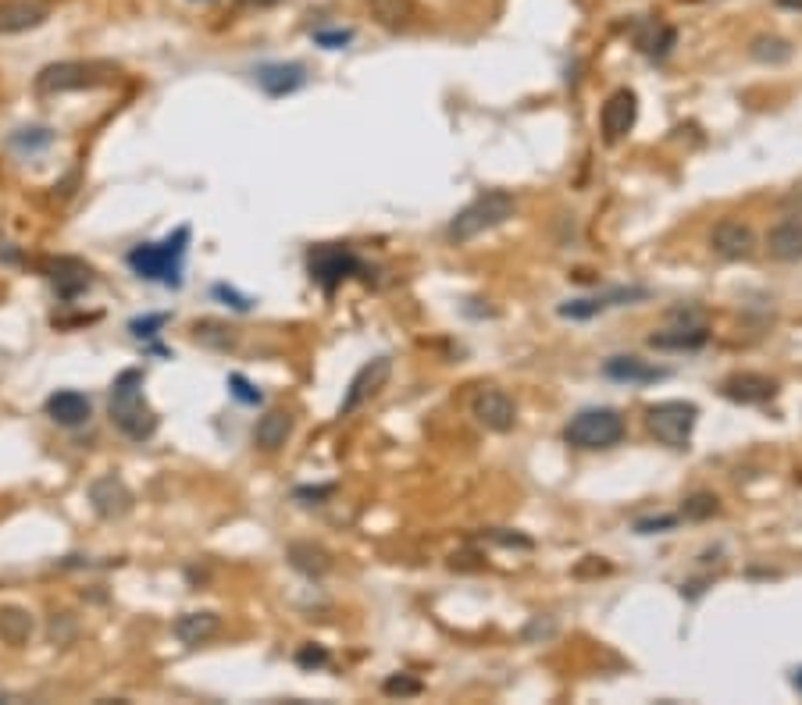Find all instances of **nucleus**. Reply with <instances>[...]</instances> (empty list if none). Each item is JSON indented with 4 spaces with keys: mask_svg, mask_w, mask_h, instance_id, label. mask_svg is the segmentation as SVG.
Segmentation results:
<instances>
[{
    "mask_svg": "<svg viewBox=\"0 0 802 705\" xmlns=\"http://www.w3.org/2000/svg\"><path fill=\"white\" fill-rule=\"evenodd\" d=\"M382 691L389 698H414L425 691V684H421L418 677H407V673H393V677H385Z\"/></svg>",
    "mask_w": 802,
    "mask_h": 705,
    "instance_id": "obj_31",
    "label": "nucleus"
},
{
    "mask_svg": "<svg viewBox=\"0 0 802 705\" xmlns=\"http://www.w3.org/2000/svg\"><path fill=\"white\" fill-rule=\"evenodd\" d=\"M635 47L649 57V61H667L671 50L678 47V29L674 25H663V22H642L639 33H635Z\"/></svg>",
    "mask_w": 802,
    "mask_h": 705,
    "instance_id": "obj_23",
    "label": "nucleus"
},
{
    "mask_svg": "<svg viewBox=\"0 0 802 705\" xmlns=\"http://www.w3.org/2000/svg\"><path fill=\"white\" fill-rule=\"evenodd\" d=\"M296 663L303 670H321V666H328V649L325 645H300L296 649Z\"/></svg>",
    "mask_w": 802,
    "mask_h": 705,
    "instance_id": "obj_35",
    "label": "nucleus"
},
{
    "mask_svg": "<svg viewBox=\"0 0 802 705\" xmlns=\"http://www.w3.org/2000/svg\"><path fill=\"white\" fill-rule=\"evenodd\" d=\"M204 4H207V0H204Z\"/></svg>",
    "mask_w": 802,
    "mask_h": 705,
    "instance_id": "obj_45",
    "label": "nucleus"
},
{
    "mask_svg": "<svg viewBox=\"0 0 802 705\" xmlns=\"http://www.w3.org/2000/svg\"><path fill=\"white\" fill-rule=\"evenodd\" d=\"M696 424H699V406L688 403V399H663V403H653L646 410V428L653 431V438L660 446L674 449V453L688 449Z\"/></svg>",
    "mask_w": 802,
    "mask_h": 705,
    "instance_id": "obj_6",
    "label": "nucleus"
},
{
    "mask_svg": "<svg viewBox=\"0 0 802 705\" xmlns=\"http://www.w3.org/2000/svg\"><path fill=\"white\" fill-rule=\"evenodd\" d=\"M710 342V328L706 325H681L674 321L671 328H663V332L649 335V346L663 349V353H696Z\"/></svg>",
    "mask_w": 802,
    "mask_h": 705,
    "instance_id": "obj_19",
    "label": "nucleus"
},
{
    "mask_svg": "<svg viewBox=\"0 0 802 705\" xmlns=\"http://www.w3.org/2000/svg\"><path fill=\"white\" fill-rule=\"evenodd\" d=\"M649 300L646 285H614V289L592 292V296H574V300H564L557 307V314L564 321H592V317L606 314L614 307H631V303Z\"/></svg>",
    "mask_w": 802,
    "mask_h": 705,
    "instance_id": "obj_7",
    "label": "nucleus"
},
{
    "mask_svg": "<svg viewBox=\"0 0 802 705\" xmlns=\"http://www.w3.org/2000/svg\"><path fill=\"white\" fill-rule=\"evenodd\" d=\"M603 374L610 381H617V385H653V381L671 378L667 367H656L642 357H631V353L628 357H610L603 364Z\"/></svg>",
    "mask_w": 802,
    "mask_h": 705,
    "instance_id": "obj_18",
    "label": "nucleus"
},
{
    "mask_svg": "<svg viewBox=\"0 0 802 705\" xmlns=\"http://www.w3.org/2000/svg\"><path fill=\"white\" fill-rule=\"evenodd\" d=\"M229 385H232V396H236L239 403H246V406L261 403V389H254V385H250L243 374H229Z\"/></svg>",
    "mask_w": 802,
    "mask_h": 705,
    "instance_id": "obj_37",
    "label": "nucleus"
},
{
    "mask_svg": "<svg viewBox=\"0 0 802 705\" xmlns=\"http://www.w3.org/2000/svg\"><path fill=\"white\" fill-rule=\"evenodd\" d=\"M257 86L268 97H289L307 86V68L300 61H271V65L257 68Z\"/></svg>",
    "mask_w": 802,
    "mask_h": 705,
    "instance_id": "obj_17",
    "label": "nucleus"
},
{
    "mask_svg": "<svg viewBox=\"0 0 802 705\" xmlns=\"http://www.w3.org/2000/svg\"><path fill=\"white\" fill-rule=\"evenodd\" d=\"M482 538L492 545H503V549H535L532 538L517 535V531H507V527H489V531H482Z\"/></svg>",
    "mask_w": 802,
    "mask_h": 705,
    "instance_id": "obj_33",
    "label": "nucleus"
},
{
    "mask_svg": "<svg viewBox=\"0 0 802 705\" xmlns=\"http://www.w3.org/2000/svg\"><path fill=\"white\" fill-rule=\"evenodd\" d=\"M749 57L760 65H785V61H792V43L781 40V36H756L749 43Z\"/></svg>",
    "mask_w": 802,
    "mask_h": 705,
    "instance_id": "obj_28",
    "label": "nucleus"
},
{
    "mask_svg": "<svg viewBox=\"0 0 802 705\" xmlns=\"http://www.w3.org/2000/svg\"><path fill=\"white\" fill-rule=\"evenodd\" d=\"M79 634V627H75V616L72 613H54L47 624V638L50 645H68V641Z\"/></svg>",
    "mask_w": 802,
    "mask_h": 705,
    "instance_id": "obj_32",
    "label": "nucleus"
},
{
    "mask_svg": "<svg viewBox=\"0 0 802 705\" xmlns=\"http://www.w3.org/2000/svg\"><path fill=\"white\" fill-rule=\"evenodd\" d=\"M186 243H189V228H175L164 243H143L136 250H129V268L136 271L147 282L161 285H182V260H186Z\"/></svg>",
    "mask_w": 802,
    "mask_h": 705,
    "instance_id": "obj_4",
    "label": "nucleus"
},
{
    "mask_svg": "<svg viewBox=\"0 0 802 705\" xmlns=\"http://www.w3.org/2000/svg\"><path fill=\"white\" fill-rule=\"evenodd\" d=\"M763 250H767L770 260L778 264H799L802 260V218L788 214L778 225L770 228L767 239H763Z\"/></svg>",
    "mask_w": 802,
    "mask_h": 705,
    "instance_id": "obj_16",
    "label": "nucleus"
},
{
    "mask_svg": "<svg viewBox=\"0 0 802 705\" xmlns=\"http://www.w3.org/2000/svg\"><path fill=\"white\" fill-rule=\"evenodd\" d=\"M4 698H8V691H0V702H4Z\"/></svg>",
    "mask_w": 802,
    "mask_h": 705,
    "instance_id": "obj_44",
    "label": "nucleus"
},
{
    "mask_svg": "<svg viewBox=\"0 0 802 705\" xmlns=\"http://www.w3.org/2000/svg\"><path fill=\"white\" fill-rule=\"evenodd\" d=\"M40 271L50 278V282L58 285V292L65 296V300H72V296H79V292L90 289L93 282V271L90 264H82V260L75 257H50L40 264Z\"/></svg>",
    "mask_w": 802,
    "mask_h": 705,
    "instance_id": "obj_15",
    "label": "nucleus"
},
{
    "mask_svg": "<svg viewBox=\"0 0 802 705\" xmlns=\"http://www.w3.org/2000/svg\"><path fill=\"white\" fill-rule=\"evenodd\" d=\"M710 246H713V253L724 260H749L756 253V235H753V228L742 225V221L724 218L713 225Z\"/></svg>",
    "mask_w": 802,
    "mask_h": 705,
    "instance_id": "obj_14",
    "label": "nucleus"
},
{
    "mask_svg": "<svg viewBox=\"0 0 802 705\" xmlns=\"http://www.w3.org/2000/svg\"><path fill=\"white\" fill-rule=\"evenodd\" d=\"M118 79V65L111 61H58V65L40 68L36 75V93L40 97H58V93H79L97 90Z\"/></svg>",
    "mask_w": 802,
    "mask_h": 705,
    "instance_id": "obj_5",
    "label": "nucleus"
},
{
    "mask_svg": "<svg viewBox=\"0 0 802 705\" xmlns=\"http://www.w3.org/2000/svg\"><path fill=\"white\" fill-rule=\"evenodd\" d=\"M289 435H293V414L289 410H268L254 428V442L264 453H279L289 442Z\"/></svg>",
    "mask_w": 802,
    "mask_h": 705,
    "instance_id": "obj_25",
    "label": "nucleus"
},
{
    "mask_svg": "<svg viewBox=\"0 0 802 705\" xmlns=\"http://www.w3.org/2000/svg\"><path fill=\"white\" fill-rule=\"evenodd\" d=\"M93 414V403L90 396H82L75 389H61L47 399V417L61 428H82V424L90 421Z\"/></svg>",
    "mask_w": 802,
    "mask_h": 705,
    "instance_id": "obj_20",
    "label": "nucleus"
},
{
    "mask_svg": "<svg viewBox=\"0 0 802 705\" xmlns=\"http://www.w3.org/2000/svg\"><path fill=\"white\" fill-rule=\"evenodd\" d=\"M471 417L482 424L485 431H496V435H507L517 424V403L496 385H485L471 396Z\"/></svg>",
    "mask_w": 802,
    "mask_h": 705,
    "instance_id": "obj_11",
    "label": "nucleus"
},
{
    "mask_svg": "<svg viewBox=\"0 0 802 705\" xmlns=\"http://www.w3.org/2000/svg\"><path fill=\"white\" fill-rule=\"evenodd\" d=\"M286 560L296 574L311 577V581H321V577L332 570V552L321 549V545H314V542H293L286 549Z\"/></svg>",
    "mask_w": 802,
    "mask_h": 705,
    "instance_id": "obj_24",
    "label": "nucleus"
},
{
    "mask_svg": "<svg viewBox=\"0 0 802 705\" xmlns=\"http://www.w3.org/2000/svg\"><path fill=\"white\" fill-rule=\"evenodd\" d=\"M717 513H721V499H717V495H713V492H692L685 503H681L678 517L692 520V524H703V520H713Z\"/></svg>",
    "mask_w": 802,
    "mask_h": 705,
    "instance_id": "obj_29",
    "label": "nucleus"
},
{
    "mask_svg": "<svg viewBox=\"0 0 802 705\" xmlns=\"http://www.w3.org/2000/svg\"><path fill=\"white\" fill-rule=\"evenodd\" d=\"M86 495H90V506H93V513H97L100 520L129 517L132 503H136L132 488L125 485L118 474H100V478H93L90 488H86Z\"/></svg>",
    "mask_w": 802,
    "mask_h": 705,
    "instance_id": "obj_12",
    "label": "nucleus"
},
{
    "mask_svg": "<svg viewBox=\"0 0 802 705\" xmlns=\"http://www.w3.org/2000/svg\"><path fill=\"white\" fill-rule=\"evenodd\" d=\"M164 325H168V314H147V317H136L129 325V332L140 335V339H154L157 328H164Z\"/></svg>",
    "mask_w": 802,
    "mask_h": 705,
    "instance_id": "obj_36",
    "label": "nucleus"
},
{
    "mask_svg": "<svg viewBox=\"0 0 802 705\" xmlns=\"http://www.w3.org/2000/svg\"><path fill=\"white\" fill-rule=\"evenodd\" d=\"M678 513H660V517H639L635 520V535H667L678 527Z\"/></svg>",
    "mask_w": 802,
    "mask_h": 705,
    "instance_id": "obj_34",
    "label": "nucleus"
},
{
    "mask_svg": "<svg viewBox=\"0 0 802 705\" xmlns=\"http://www.w3.org/2000/svg\"><path fill=\"white\" fill-rule=\"evenodd\" d=\"M788 681H792V688L802 695V666H795V670H792V677H788Z\"/></svg>",
    "mask_w": 802,
    "mask_h": 705,
    "instance_id": "obj_43",
    "label": "nucleus"
},
{
    "mask_svg": "<svg viewBox=\"0 0 802 705\" xmlns=\"http://www.w3.org/2000/svg\"><path fill=\"white\" fill-rule=\"evenodd\" d=\"M307 264H311V278L325 292L336 289L343 278L361 275V271H364L361 257H353L346 246H314L311 257H307Z\"/></svg>",
    "mask_w": 802,
    "mask_h": 705,
    "instance_id": "obj_9",
    "label": "nucleus"
},
{
    "mask_svg": "<svg viewBox=\"0 0 802 705\" xmlns=\"http://www.w3.org/2000/svg\"><path fill=\"white\" fill-rule=\"evenodd\" d=\"M143 381L147 378H143L140 367H129V371L118 374L115 385H111V396H107L111 424L132 442H147L157 431V414L143 396Z\"/></svg>",
    "mask_w": 802,
    "mask_h": 705,
    "instance_id": "obj_1",
    "label": "nucleus"
},
{
    "mask_svg": "<svg viewBox=\"0 0 802 705\" xmlns=\"http://www.w3.org/2000/svg\"><path fill=\"white\" fill-rule=\"evenodd\" d=\"M389 378H393V357H375V360H368V364L357 367V374H353L350 385H346L343 403H339V417L357 414L364 403H371V399L385 389V381Z\"/></svg>",
    "mask_w": 802,
    "mask_h": 705,
    "instance_id": "obj_8",
    "label": "nucleus"
},
{
    "mask_svg": "<svg viewBox=\"0 0 802 705\" xmlns=\"http://www.w3.org/2000/svg\"><path fill=\"white\" fill-rule=\"evenodd\" d=\"M628 435V424L610 406H585L571 421L564 424V442L582 453H599V449H614Z\"/></svg>",
    "mask_w": 802,
    "mask_h": 705,
    "instance_id": "obj_3",
    "label": "nucleus"
},
{
    "mask_svg": "<svg viewBox=\"0 0 802 705\" xmlns=\"http://www.w3.org/2000/svg\"><path fill=\"white\" fill-rule=\"evenodd\" d=\"M214 296H218V300H229L236 310H250V303H254V300H246V296H239L236 289H229V285H214Z\"/></svg>",
    "mask_w": 802,
    "mask_h": 705,
    "instance_id": "obj_41",
    "label": "nucleus"
},
{
    "mask_svg": "<svg viewBox=\"0 0 802 705\" xmlns=\"http://www.w3.org/2000/svg\"><path fill=\"white\" fill-rule=\"evenodd\" d=\"M47 22V4L43 0H8L0 4V36L29 33Z\"/></svg>",
    "mask_w": 802,
    "mask_h": 705,
    "instance_id": "obj_21",
    "label": "nucleus"
},
{
    "mask_svg": "<svg viewBox=\"0 0 802 705\" xmlns=\"http://www.w3.org/2000/svg\"><path fill=\"white\" fill-rule=\"evenodd\" d=\"M549 634H557V624H553V620H549V624H542L539 616H535L532 624L524 627L521 638H524V641H535V638H549Z\"/></svg>",
    "mask_w": 802,
    "mask_h": 705,
    "instance_id": "obj_40",
    "label": "nucleus"
},
{
    "mask_svg": "<svg viewBox=\"0 0 802 705\" xmlns=\"http://www.w3.org/2000/svg\"><path fill=\"white\" fill-rule=\"evenodd\" d=\"M350 40H353V29H318V33H314V43H318V47H328V50L346 47Z\"/></svg>",
    "mask_w": 802,
    "mask_h": 705,
    "instance_id": "obj_38",
    "label": "nucleus"
},
{
    "mask_svg": "<svg viewBox=\"0 0 802 705\" xmlns=\"http://www.w3.org/2000/svg\"><path fill=\"white\" fill-rule=\"evenodd\" d=\"M36 634V620L25 606H0V641L11 645V649H22L29 645V638Z\"/></svg>",
    "mask_w": 802,
    "mask_h": 705,
    "instance_id": "obj_26",
    "label": "nucleus"
},
{
    "mask_svg": "<svg viewBox=\"0 0 802 705\" xmlns=\"http://www.w3.org/2000/svg\"><path fill=\"white\" fill-rule=\"evenodd\" d=\"M778 392H781L778 381L760 371H738L721 381V396L738 406H763L770 399H778Z\"/></svg>",
    "mask_w": 802,
    "mask_h": 705,
    "instance_id": "obj_13",
    "label": "nucleus"
},
{
    "mask_svg": "<svg viewBox=\"0 0 802 705\" xmlns=\"http://www.w3.org/2000/svg\"><path fill=\"white\" fill-rule=\"evenodd\" d=\"M197 342L214 346V349H229L232 342H236V328L218 325V321H200V325H197Z\"/></svg>",
    "mask_w": 802,
    "mask_h": 705,
    "instance_id": "obj_30",
    "label": "nucleus"
},
{
    "mask_svg": "<svg viewBox=\"0 0 802 705\" xmlns=\"http://www.w3.org/2000/svg\"><path fill=\"white\" fill-rule=\"evenodd\" d=\"M296 499H314V503H321V499H328V495H336V485H321V488H296Z\"/></svg>",
    "mask_w": 802,
    "mask_h": 705,
    "instance_id": "obj_42",
    "label": "nucleus"
},
{
    "mask_svg": "<svg viewBox=\"0 0 802 705\" xmlns=\"http://www.w3.org/2000/svg\"><path fill=\"white\" fill-rule=\"evenodd\" d=\"M368 8L385 29H407L414 18V0H368Z\"/></svg>",
    "mask_w": 802,
    "mask_h": 705,
    "instance_id": "obj_27",
    "label": "nucleus"
},
{
    "mask_svg": "<svg viewBox=\"0 0 802 705\" xmlns=\"http://www.w3.org/2000/svg\"><path fill=\"white\" fill-rule=\"evenodd\" d=\"M635 122H639V97H635V90H628V86L614 90L606 97V104L599 107V132H603L606 146L621 143V139L635 129Z\"/></svg>",
    "mask_w": 802,
    "mask_h": 705,
    "instance_id": "obj_10",
    "label": "nucleus"
},
{
    "mask_svg": "<svg viewBox=\"0 0 802 705\" xmlns=\"http://www.w3.org/2000/svg\"><path fill=\"white\" fill-rule=\"evenodd\" d=\"M514 214H517L514 193H507V189H485V193H478L475 200L464 203V207L453 214L450 225H446V239H450L453 246H467V243H475L478 235L507 225Z\"/></svg>",
    "mask_w": 802,
    "mask_h": 705,
    "instance_id": "obj_2",
    "label": "nucleus"
},
{
    "mask_svg": "<svg viewBox=\"0 0 802 705\" xmlns=\"http://www.w3.org/2000/svg\"><path fill=\"white\" fill-rule=\"evenodd\" d=\"M218 631H221V616L211 613V609H200V613H182L179 620L172 624V634L182 641V645H189V649H197V645L211 641Z\"/></svg>",
    "mask_w": 802,
    "mask_h": 705,
    "instance_id": "obj_22",
    "label": "nucleus"
},
{
    "mask_svg": "<svg viewBox=\"0 0 802 705\" xmlns=\"http://www.w3.org/2000/svg\"><path fill=\"white\" fill-rule=\"evenodd\" d=\"M54 136L47 129H40V136H29V129H22L18 136H11V146H22V150H36V146H50Z\"/></svg>",
    "mask_w": 802,
    "mask_h": 705,
    "instance_id": "obj_39",
    "label": "nucleus"
}]
</instances>
